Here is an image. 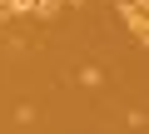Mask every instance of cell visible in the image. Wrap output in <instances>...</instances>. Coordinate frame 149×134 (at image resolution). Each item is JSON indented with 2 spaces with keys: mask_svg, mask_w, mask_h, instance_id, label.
Returning a JSON list of instances; mask_svg holds the SVG:
<instances>
[{
  "mask_svg": "<svg viewBox=\"0 0 149 134\" xmlns=\"http://www.w3.org/2000/svg\"><path fill=\"white\" fill-rule=\"evenodd\" d=\"M74 5H85V0H74Z\"/></svg>",
  "mask_w": 149,
  "mask_h": 134,
  "instance_id": "3",
  "label": "cell"
},
{
  "mask_svg": "<svg viewBox=\"0 0 149 134\" xmlns=\"http://www.w3.org/2000/svg\"><path fill=\"white\" fill-rule=\"evenodd\" d=\"M0 10H5V15H35V0H5Z\"/></svg>",
  "mask_w": 149,
  "mask_h": 134,
  "instance_id": "2",
  "label": "cell"
},
{
  "mask_svg": "<svg viewBox=\"0 0 149 134\" xmlns=\"http://www.w3.org/2000/svg\"><path fill=\"white\" fill-rule=\"evenodd\" d=\"M114 5H119V15H124L129 35H134L139 45H149V15H144V0H114Z\"/></svg>",
  "mask_w": 149,
  "mask_h": 134,
  "instance_id": "1",
  "label": "cell"
},
{
  "mask_svg": "<svg viewBox=\"0 0 149 134\" xmlns=\"http://www.w3.org/2000/svg\"><path fill=\"white\" fill-rule=\"evenodd\" d=\"M0 5H5V0H0Z\"/></svg>",
  "mask_w": 149,
  "mask_h": 134,
  "instance_id": "4",
  "label": "cell"
}]
</instances>
